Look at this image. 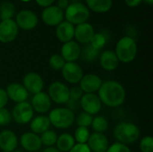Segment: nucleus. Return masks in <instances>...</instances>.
Returning a JSON list of instances; mask_svg holds the SVG:
<instances>
[{
	"instance_id": "1",
	"label": "nucleus",
	"mask_w": 153,
	"mask_h": 152,
	"mask_svg": "<svg viewBox=\"0 0 153 152\" xmlns=\"http://www.w3.org/2000/svg\"><path fill=\"white\" fill-rule=\"evenodd\" d=\"M98 96L102 104L108 108H115L125 103L126 91L120 82L110 80L102 82L98 90Z\"/></svg>"
},
{
	"instance_id": "2",
	"label": "nucleus",
	"mask_w": 153,
	"mask_h": 152,
	"mask_svg": "<svg viewBox=\"0 0 153 152\" xmlns=\"http://www.w3.org/2000/svg\"><path fill=\"white\" fill-rule=\"evenodd\" d=\"M141 132L139 127L130 122H121L114 128L113 135L117 141V142L128 145L134 143L139 140Z\"/></svg>"
},
{
	"instance_id": "3",
	"label": "nucleus",
	"mask_w": 153,
	"mask_h": 152,
	"mask_svg": "<svg viewBox=\"0 0 153 152\" xmlns=\"http://www.w3.org/2000/svg\"><path fill=\"white\" fill-rule=\"evenodd\" d=\"M115 53L119 62L129 64L134 60L137 55V44L132 37H123L117 41Z\"/></svg>"
},
{
	"instance_id": "4",
	"label": "nucleus",
	"mask_w": 153,
	"mask_h": 152,
	"mask_svg": "<svg viewBox=\"0 0 153 152\" xmlns=\"http://www.w3.org/2000/svg\"><path fill=\"white\" fill-rule=\"evenodd\" d=\"M48 117L50 125L57 129H67L74 125L75 120L74 111L66 108H56L52 109Z\"/></svg>"
},
{
	"instance_id": "5",
	"label": "nucleus",
	"mask_w": 153,
	"mask_h": 152,
	"mask_svg": "<svg viewBox=\"0 0 153 152\" xmlns=\"http://www.w3.org/2000/svg\"><path fill=\"white\" fill-rule=\"evenodd\" d=\"M90 17L89 8L82 3L76 2L70 4L65 10V18L68 22L74 24H81L86 22Z\"/></svg>"
},
{
	"instance_id": "6",
	"label": "nucleus",
	"mask_w": 153,
	"mask_h": 152,
	"mask_svg": "<svg viewBox=\"0 0 153 152\" xmlns=\"http://www.w3.org/2000/svg\"><path fill=\"white\" fill-rule=\"evenodd\" d=\"M12 119L19 125H27L34 117V110L30 103L24 101L17 103L11 113Z\"/></svg>"
},
{
	"instance_id": "7",
	"label": "nucleus",
	"mask_w": 153,
	"mask_h": 152,
	"mask_svg": "<svg viewBox=\"0 0 153 152\" xmlns=\"http://www.w3.org/2000/svg\"><path fill=\"white\" fill-rule=\"evenodd\" d=\"M48 95L56 104H66L70 98V89L61 82H54L48 87Z\"/></svg>"
},
{
	"instance_id": "8",
	"label": "nucleus",
	"mask_w": 153,
	"mask_h": 152,
	"mask_svg": "<svg viewBox=\"0 0 153 152\" xmlns=\"http://www.w3.org/2000/svg\"><path fill=\"white\" fill-rule=\"evenodd\" d=\"M80 107L82 108L83 112L95 116L100 113L102 108V103L96 93H83L80 99Z\"/></svg>"
},
{
	"instance_id": "9",
	"label": "nucleus",
	"mask_w": 153,
	"mask_h": 152,
	"mask_svg": "<svg viewBox=\"0 0 153 152\" xmlns=\"http://www.w3.org/2000/svg\"><path fill=\"white\" fill-rule=\"evenodd\" d=\"M61 72L65 81L71 84L79 83L81 79L84 75L82 68L75 62H66Z\"/></svg>"
},
{
	"instance_id": "10",
	"label": "nucleus",
	"mask_w": 153,
	"mask_h": 152,
	"mask_svg": "<svg viewBox=\"0 0 153 152\" xmlns=\"http://www.w3.org/2000/svg\"><path fill=\"white\" fill-rule=\"evenodd\" d=\"M44 80L39 73L35 72L27 73L22 78V85L27 91L31 94H37L41 92L44 88Z\"/></svg>"
},
{
	"instance_id": "11",
	"label": "nucleus",
	"mask_w": 153,
	"mask_h": 152,
	"mask_svg": "<svg viewBox=\"0 0 153 152\" xmlns=\"http://www.w3.org/2000/svg\"><path fill=\"white\" fill-rule=\"evenodd\" d=\"M19 32V28L15 21L9 19L1 21L0 22V42L2 43H10L13 41Z\"/></svg>"
},
{
	"instance_id": "12",
	"label": "nucleus",
	"mask_w": 153,
	"mask_h": 152,
	"mask_svg": "<svg viewBox=\"0 0 153 152\" xmlns=\"http://www.w3.org/2000/svg\"><path fill=\"white\" fill-rule=\"evenodd\" d=\"M38 17L30 10H22L16 15V24L18 28L24 30H31L38 25Z\"/></svg>"
},
{
	"instance_id": "13",
	"label": "nucleus",
	"mask_w": 153,
	"mask_h": 152,
	"mask_svg": "<svg viewBox=\"0 0 153 152\" xmlns=\"http://www.w3.org/2000/svg\"><path fill=\"white\" fill-rule=\"evenodd\" d=\"M103 81L94 73H88L82 76L79 82V87L83 93H96L100 90Z\"/></svg>"
},
{
	"instance_id": "14",
	"label": "nucleus",
	"mask_w": 153,
	"mask_h": 152,
	"mask_svg": "<svg viewBox=\"0 0 153 152\" xmlns=\"http://www.w3.org/2000/svg\"><path fill=\"white\" fill-rule=\"evenodd\" d=\"M33 110L40 115L46 114L51 109L52 107V101L48 95V93L41 91L37 94H34L31 99L30 103Z\"/></svg>"
},
{
	"instance_id": "15",
	"label": "nucleus",
	"mask_w": 153,
	"mask_h": 152,
	"mask_svg": "<svg viewBox=\"0 0 153 152\" xmlns=\"http://www.w3.org/2000/svg\"><path fill=\"white\" fill-rule=\"evenodd\" d=\"M20 144L24 151L28 152L39 151L42 147L39 135L32 132L22 133L20 137Z\"/></svg>"
},
{
	"instance_id": "16",
	"label": "nucleus",
	"mask_w": 153,
	"mask_h": 152,
	"mask_svg": "<svg viewBox=\"0 0 153 152\" xmlns=\"http://www.w3.org/2000/svg\"><path fill=\"white\" fill-rule=\"evenodd\" d=\"M42 20L48 26H57L64 19V12L56 5H50L44 9Z\"/></svg>"
},
{
	"instance_id": "17",
	"label": "nucleus",
	"mask_w": 153,
	"mask_h": 152,
	"mask_svg": "<svg viewBox=\"0 0 153 152\" xmlns=\"http://www.w3.org/2000/svg\"><path fill=\"white\" fill-rule=\"evenodd\" d=\"M5 91L8 96V99L16 104L26 101L29 97V92L23 87V85L17 82L8 84Z\"/></svg>"
},
{
	"instance_id": "18",
	"label": "nucleus",
	"mask_w": 153,
	"mask_h": 152,
	"mask_svg": "<svg viewBox=\"0 0 153 152\" xmlns=\"http://www.w3.org/2000/svg\"><path fill=\"white\" fill-rule=\"evenodd\" d=\"M87 145L91 152H106L109 147L107 136L100 133H91L87 142Z\"/></svg>"
},
{
	"instance_id": "19",
	"label": "nucleus",
	"mask_w": 153,
	"mask_h": 152,
	"mask_svg": "<svg viewBox=\"0 0 153 152\" xmlns=\"http://www.w3.org/2000/svg\"><path fill=\"white\" fill-rule=\"evenodd\" d=\"M18 146V138L11 130H4L0 133V150L2 151L13 152Z\"/></svg>"
},
{
	"instance_id": "20",
	"label": "nucleus",
	"mask_w": 153,
	"mask_h": 152,
	"mask_svg": "<svg viewBox=\"0 0 153 152\" xmlns=\"http://www.w3.org/2000/svg\"><path fill=\"white\" fill-rule=\"evenodd\" d=\"M81 47L75 41H69L64 43L61 48V56L65 62H75L81 56Z\"/></svg>"
},
{
	"instance_id": "21",
	"label": "nucleus",
	"mask_w": 153,
	"mask_h": 152,
	"mask_svg": "<svg viewBox=\"0 0 153 152\" xmlns=\"http://www.w3.org/2000/svg\"><path fill=\"white\" fill-rule=\"evenodd\" d=\"M95 31L91 24L88 22H83L78 24L74 28V38L79 43L89 44L94 35Z\"/></svg>"
},
{
	"instance_id": "22",
	"label": "nucleus",
	"mask_w": 153,
	"mask_h": 152,
	"mask_svg": "<svg viewBox=\"0 0 153 152\" xmlns=\"http://www.w3.org/2000/svg\"><path fill=\"white\" fill-rule=\"evenodd\" d=\"M100 65L101 68L108 72L115 71L119 65V60L113 50H106L100 56Z\"/></svg>"
},
{
	"instance_id": "23",
	"label": "nucleus",
	"mask_w": 153,
	"mask_h": 152,
	"mask_svg": "<svg viewBox=\"0 0 153 152\" xmlns=\"http://www.w3.org/2000/svg\"><path fill=\"white\" fill-rule=\"evenodd\" d=\"M56 35L59 41L63 43L69 42L74 37V26L67 21L62 22L56 27Z\"/></svg>"
},
{
	"instance_id": "24",
	"label": "nucleus",
	"mask_w": 153,
	"mask_h": 152,
	"mask_svg": "<svg viewBox=\"0 0 153 152\" xmlns=\"http://www.w3.org/2000/svg\"><path fill=\"white\" fill-rule=\"evenodd\" d=\"M29 124L31 132L38 135L49 130V127L51 125L48 117L44 115H39L33 117Z\"/></svg>"
},
{
	"instance_id": "25",
	"label": "nucleus",
	"mask_w": 153,
	"mask_h": 152,
	"mask_svg": "<svg viewBox=\"0 0 153 152\" xmlns=\"http://www.w3.org/2000/svg\"><path fill=\"white\" fill-rule=\"evenodd\" d=\"M75 141L72 134L65 133L57 136L56 142V149L61 152H69L70 150L74 146Z\"/></svg>"
},
{
	"instance_id": "26",
	"label": "nucleus",
	"mask_w": 153,
	"mask_h": 152,
	"mask_svg": "<svg viewBox=\"0 0 153 152\" xmlns=\"http://www.w3.org/2000/svg\"><path fill=\"white\" fill-rule=\"evenodd\" d=\"M87 7L96 13H107L112 6V0H86Z\"/></svg>"
},
{
	"instance_id": "27",
	"label": "nucleus",
	"mask_w": 153,
	"mask_h": 152,
	"mask_svg": "<svg viewBox=\"0 0 153 152\" xmlns=\"http://www.w3.org/2000/svg\"><path fill=\"white\" fill-rule=\"evenodd\" d=\"M100 55V50L94 48L90 43L86 44L81 50V56L86 62H93Z\"/></svg>"
},
{
	"instance_id": "28",
	"label": "nucleus",
	"mask_w": 153,
	"mask_h": 152,
	"mask_svg": "<svg viewBox=\"0 0 153 152\" xmlns=\"http://www.w3.org/2000/svg\"><path fill=\"white\" fill-rule=\"evenodd\" d=\"M91 126L94 131V133H104L108 129V122L104 116H98L93 117Z\"/></svg>"
},
{
	"instance_id": "29",
	"label": "nucleus",
	"mask_w": 153,
	"mask_h": 152,
	"mask_svg": "<svg viewBox=\"0 0 153 152\" xmlns=\"http://www.w3.org/2000/svg\"><path fill=\"white\" fill-rule=\"evenodd\" d=\"M57 134L55 131L53 130H48L46 132H44L43 133L40 134L39 138L41 141V144L46 146V148L48 147H54V145L56 142L57 140Z\"/></svg>"
},
{
	"instance_id": "30",
	"label": "nucleus",
	"mask_w": 153,
	"mask_h": 152,
	"mask_svg": "<svg viewBox=\"0 0 153 152\" xmlns=\"http://www.w3.org/2000/svg\"><path fill=\"white\" fill-rule=\"evenodd\" d=\"M15 12L14 5L10 2H4L0 4V19L1 21L12 19Z\"/></svg>"
},
{
	"instance_id": "31",
	"label": "nucleus",
	"mask_w": 153,
	"mask_h": 152,
	"mask_svg": "<svg viewBox=\"0 0 153 152\" xmlns=\"http://www.w3.org/2000/svg\"><path fill=\"white\" fill-rule=\"evenodd\" d=\"M91 133L89 128L87 127H81L78 126L74 131V141L75 143H87L89 138H90Z\"/></svg>"
},
{
	"instance_id": "32",
	"label": "nucleus",
	"mask_w": 153,
	"mask_h": 152,
	"mask_svg": "<svg viewBox=\"0 0 153 152\" xmlns=\"http://www.w3.org/2000/svg\"><path fill=\"white\" fill-rule=\"evenodd\" d=\"M107 41H108L107 36L103 32H98V33H94L90 44L94 48H96L98 50H100L102 47H105Z\"/></svg>"
},
{
	"instance_id": "33",
	"label": "nucleus",
	"mask_w": 153,
	"mask_h": 152,
	"mask_svg": "<svg viewBox=\"0 0 153 152\" xmlns=\"http://www.w3.org/2000/svg\"><path fill=\"white\" fill-rule=\"evenodd\" d=\"M65 63L66 62L65 61V59L61 56V55H58V54L52 55L48 60V65H49L50 68L55 71L62 70V68L64 67Z\"/></svg>"
},
{
	"instance_id": "34",
	"label": "nucleus",
	"mask_w": 153,
	"mask_h": 152,
	"mask_svg": "<svg viewBox=\"0 0 153 152\" xmlns=\"http://www.w3.org/2000/svg\"><path fill=\"white\" fill-rule=\"evenodd\" d=\"M92 119H93V116L85 113V112H82L80 113L76 117H75V120L74 122L76 123V125L78 126H81V127H89L91 126V122H92Z\"/></svg>"
},
{
	"instance_id": "35",
	"label": "nucleus",
	"mask_w": 153,
	"mask_h": 152,
	"mask_svg": "<svg viewBox=\"0 0 153 152\" xmlns=\"http://www.w3.org/2000/svg\"><path fill=\"white\" fill-rule=\"evenodd\" d=\"M139 147H140V150L142 152H153L152 136L148 135V136L143 137L140 141Z\"/></svg>"
},
{
	"instance_id": "36",
	"label": "nucleus",
	"mask_w": 153,
	"mask_h": 152,
	"mask_svg": "<svg viewBox=\"0 0 153 152\" xmlns=\"http://www.w3.org/2000/svg\"><path fill=\"white\" fill-rule=\"evenodd\" d=\"M12 121V115L10 111L5 108H0V126H6Z\"/></svg>"
},
{
	"instance_id": "37",
	"label": "nucleus",
	"mask_w": 153,
	"mask_h": 152,
	"mask_svg": "<svg viewBox=\"0 0 153 152\" xmlns=\"http://www.w3.org/2000/svg\"><path fill=\"white\" fill-rule=\"evenodd\" d=\"M106 152H133L130 148L127 145L119 143V142H115L111 144Z\"/></svg>"
},
{
	"instance_id": "38",
	"label": "nucleus",
	"mask_w": 153,
	"mask_h": 152,
	"mask_svg": "<svg viewBox=\"0 0 153 152\" xmlns=\"http://www.w3.org/2000/svg\"><path fill=\"white\" fill-rule=\"evenodd\" d=\"M83 95L82 90L79 86H75L70 89V98L69 99L74 100V101H80L82 96Z\"/></svg>"
},
{
	"instance_id": "39",
	"label": "nucleus",
	"mask_w": 153,
	"mask_h": 152,
	"mask_svg": "<svg viewBox=\"0 0 153 152\" xmlns=\"http://www.w3.org/2000/svg\"><path fill=\"white\" fill-rule=\"evenodd\" d=\"M69 152H91L87 143H75Z\"/></svg>"
},
{
	"instance_id": "40",
	"label": "nucleus",
	"mask_w": 153,
	"mask_h": 152,
	"mask_svg": "<svg viewBox=\"0 0 153 152\" xmlns=\"http://www.w3.org/2000/svg\"><path fill=\"white\" fill-rule=\"evenodd\" d=\"M8 100L9 99H8L5 90L0 88V108H5V106L8 103Z\"/></svg>"
},
{
	"instance_id": "41",
	"label": "nucleus",
	"mask_w": 153,
	"mask_h": 152,
	"mask_svg": "<svg viewBox=\"0 0 153 152\" xmlns=\"http://www.w3.org/2000/svg\"><path fill=\"white\" fill-rule=\"evenodd\" d=\"M54 1L55 0H36V2L38 3V4L40 5V6H43V7L50 6L54 3Z\"/></svg>"
},
{
	"instance_id": "42",
	"label": "nucleus",
	"mask_w": 153,
	"mask_h": 152,
	"mask_svg": "<svg viewBox=\"0 0 153 152\" xmlns=\"http://www.w3.org/2000/svg\"><path fill=\"white\" fill-rule=\"evenodd\" d=\"M125 2L130 7H136L143 2V0H125Z\"/></svg>"
},
{
	"instance_id": "43",
	"label": "nucleus",
	"mask_w": 153,
	"mask_h": 152,
	"mask_svg": "<svg viewBox=\"0 0 153 152\" xmlns=\"http://www.w3.org/2000/svg\"><path fill=\"white\" fill-rule=\"evenodd\" d=\"M69 5V0H58L57 2V5L60 9H66V7Z\"/></svg>"
},
{
	"instance_id": "44",
	"label": "nucleus",
	"mask_w": 153,
	"mask_h": 152,
	"mask_svg": "<svg viewBox=\"0 0 153 152\" xmlns=\"http://www.w3.org/2000/svg\"><path fill=\"white\" fill-rule=\"evenodd\" d=\"M43 152H61L59 151L56 148H55V147H48V148H46Z\"/></svg>"
},
{
	"instance_id": "45",
	"label": "nucleus",
	"mask_w": 153,
	"mask_h": 152,
	"mask_svg": "<svg viewBox=\"0 0 153 152\" xmlns=\"http://www.w3.org/2000/svg\"><path fill=\"white\" fill-rule=\"evenodd\" d=\"M148 4H150V5H152L153 4V0H144Z\"/></svg>"
},
{
	"instance_id": "46",
	"label": "nucleus",
	"mask_w": 153,
	"mask_h": 152,
	"mask_svg": "<svg viewBox=\"0 0 153 152\" xmlns=\"http://www.w3.org/2000/svg\"><path fill=\"white\" fill-rule=\"evenodd\" d=\"M71 1H72L73 3H76V2H77V1H79V0H71Z\"/></svg>"
},
{
	"instance_id": "47",
	"label": "nucleus",
	"mask_w": 153,
	"mask_h": 152,
	"mask_svg": "<svg viewBox=\"0 0 153 152\" xmlns=\"http://www.w3.org/2000/svg\"><path fill=\"white\" fill-rule=\"evenodd\" d=\"M22 1H23V2H29V1H30V0H22Z\"/></svg>"
},
{
	"instance_id": "48",
	"label": "nucleus",
	"mask_w": 153,
	"mask_h": 152,
	"mask_svg": "<svg viewBox=\"0 0 153 152\" xmlns=\"http://www.w3.org/2000/svg\"><path fill=\"white\" fill-rule=\"evenodd\" d=\"M13 152H22V151H13Z\"/></svg>"
},
{
	"instance_id": "49",
	"label": "nucleus",
	"mask_w": 153,
	"mask_h": 152,
	"mask_svg": "<svg viewBox=\"0 0 153 152\" xmlns=\"http://www.w3.org/2000/svg\"><path fill=\"white\" fill-rule=\"evenodd\" d=\"M2 152H6V151H2Z\"/></svg>"
}]
</instances>
